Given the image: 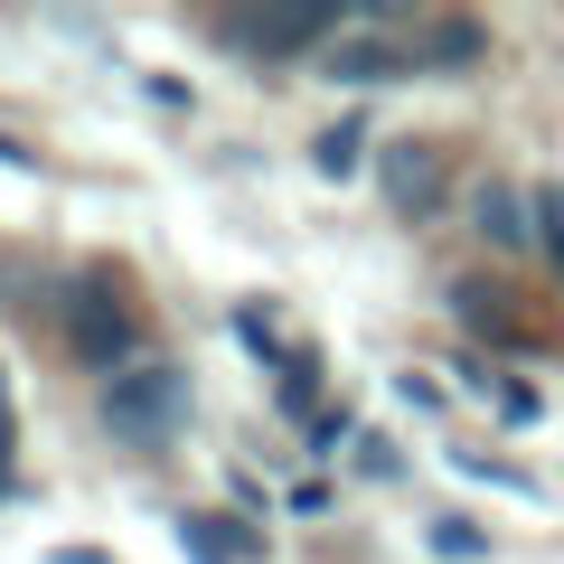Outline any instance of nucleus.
Wrapping results in <instances>:
<instances>
[{
  "label": "nucleus",
  "mask_w": 564,
  "mask_h": 564,
  "mask_svg": "<svg viewBox=\"0 0 564 564\" xmlns=\"http://www.w3.org/2000/svg\"><path fill=\"white\" fill-rule=\"evenodd\" d=\"M47 321H57V348L76 367H95L104 386H113L122 367H141V321H132V302H122V273H104V263H85V273H66L57 292H47Z\"/></svg>",
  "instance_id": "nucleus-1"
},
{
  "label": "nucleus",
  "mask_w": 564,
  "mask_h": 564,
  "mask_svg": "<svg viewBox=\"0 0 564 564\" xmlns=\"http://www.w3.org/2000/svg\"><path fill=\"white\" fill-rule=\"evenodd\" d=\"M358 29V10H321V0H292V10H217L207 39L226 57H254V66H282V57H329V47Z\"/></svg>",
  "instance_id": "nucleus-2"
},
{
  "label": "nucleus",
  "mask_w": 564,
  "mask_h": 564,
  "mask_svg": "<svg viewBox=\"0 0 564 564\" xmlns=\"http://www.w3.org/2000/svg\"><path fill=\"white\" fill-rule=\"evenodd\" d=\"M95 414H104V433H113V443H132V452L180 443V433H188V367H170V358L122 367V377L104 386Z\"/></svg>",
  "instance_id": "nucleus-3"
},
{
  "label": "nucleus",
  "mask_w": 564,
  "mask_h": 564,
  "mask_svg": "<svg viewBox=\"0 0 564 564\" xmlns=\"http://www.w3.org/2000/svg\"><path fill=\"white\" fill-rule=\"evenodd\" d=\"M386 29H414V20H404V10H358V39H339L321 66H329L339 85H386V76H414V47H395Z\"/></svg>",
  "instance_id": "nucleus-4"
},
{
  "label": "nucleus",
  "mask_w": 564,
  "mask_h": 564,
  "mask_svg": "<svg viewBox=\"0 0 564 564\" xmlns=\"http://www.w3.org/2000/svg\"><path fill=\"white\" fill-rule=\"evenodd\" d=\"M377 180H386V207H395V217H414V226L452 198V161L433 151V141H386Z\"/></svg>",
  "instance_id": "nucleus-5"
},
{
  "label": "nucleus",
  "mask_w": 564,
  "mask_h": 564,
  "mask_svg": "<svg viewBox=\"0 0 564 564\" xmlns=\"http://www.w3.org/2000/svg\"><path fill=\"white\" fill-rule=\"evenodd\" d=\"M404 47H414V66H433V76H462V66L489 57V29L470 20V10H433V20L404 29Z\"/></svg>",
  "instance_id": "nucleus-6"
},
{
  "label": "nucleus",
  "mask_w": 564,
  "mask_h": 564,
  "mask_svg": "<svg viewBox=\"0 0 564 564\" xmlns=\"http://www.w3.org/2000/svg\"><path fill=\"white\" fill-rule=\"evenodd\" d=\"M470 226H480V245H499V254H527L536 245V198L508 180H480L470 188Z\"/></svg>",
  "instance_id": "nucleus-7"
},
{
  "label": "nucleus",
  "mask_w": 564,
  "mask_h": 564,
  "mask_svg": "<svg viewBox=\"0 0 564 564\" xmlns=\"http://www.w3.org/2000/svg\"><path fill=\"white\" fill-rule=\"evenodd\" d=\"M452 311H462V329H480V339H499V348H536V329H527V311L508 302L489 273H470V282H452Z\"/></svg>",
  "instance_id": "nucleus-8"
},
{
  "label": "nucleus",
  "mask_w": 564,
  "mask_h": 564,
  "mask_svg": "<svg viewBox=\"0 0 564 564\" xmlns=\"http://www.w3.org/2000/svg\"><path fill=\"white\" fill-rule=\"evenodd\" d=\"M311 170H321V180H358V170H367V113L329 122V132L311 141Z\"/></svg>",
  "instance_id": "nucleus-9"
},
{
  "label": "nucleus",
  "mask_w": 564,
  "mask_h": 564,
  "mask_svg": "<svg viewBox=\"0 0 564 564\" xmlns=\"http://www.w3.org/2000/svg\"><path fill=\"white\" fill-rule=\"evenodd\" d=\"M180 545H188L198 564H236V536H226L217 518H180Z\"/></svg>",
  "instance_id": "nucleus-10"
},
{
  "label": "nucleus",
  "mask_w": 564,
  "mask_h": 564,
  "mask_svg": "<svg viewBox=\"0 0 564 564\" xmlns=\"http://www.w3.org/2000/svg\"><path fill=\"white\" fill-rule=\"evenodd\" d=\"M452 462H462V470H470V480H489V489H536V480H527V470H518V462H489V452H470V443H462V452H452Z\"/></svg>",
  "instance_id": "nucleus-11"
},
{
  "label": "nucleus",
  "mask_w": 564,
  "mask_h": 564,
  "mask_svg": "<svg viewBox=\"0 0 564 564\" xmlns=\"http://www.w3.org/2000/svg\"><path fill=\"white\" fill-rule=\"evenodd\" d=\"M536 245L564 263V180H555V188H536Z\"/></svg>",
  "instance_id": "nucleus-12"
},
{
  "label": "nucleus",
  "mask_w": 564,
  "mask_h": 564,
  "mask_svg": "<svg viewBox=\"0 0 564 564\" xmlns=\"http://www.w3.org/2000/svg\"><path fill=\"white\" fill-rule=\"evenodd\" d=\"M311 386H321V367H311V358H282V386H273V395L292 404V414H302V404H311Z\"/></svg>",
  "instance_id": "nucleus-13"
},
{
  "label": "nucleus",
  "mask_w": 564,
  "mask_h": 564,
  "mask_svg": "<svg viewBox=\"0 0 564 564\" xmlns=\"http://www.w3.org/2000/svg\"><path fill=\"white\" fill-rule=\"evenodd\" d=\"M348 433H358V414H348V404H329V414H311V452L348 443Z\"/></svg>",
  "instance_id": "nucleus-14"
},
{
  "label": "nucleus",
  "mask_w": 564,
  "mask_h": 564,
  "mask_svg": "<svg viewBox=\"0 0 564 564\" xmlns=\"http://www.w3.org/2000/svg\"><path fill=\"white\" fill-rule=\"evenodd\" d=\"M10 452H20V414H10V386H0V489H10Z\"/></svg>",
  "instance_id": "nucleus-15"
}]
</instances>
